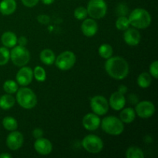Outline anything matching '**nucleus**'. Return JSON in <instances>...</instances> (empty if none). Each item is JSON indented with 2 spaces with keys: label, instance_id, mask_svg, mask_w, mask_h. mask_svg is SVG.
Masks as SVG:
<instances>
[{
  "label": "nucleus",
  "instance_id": "obj_16",
  "mask_svg": "<svg viewBox=\"0 0 158 158\" xmlns=\"http://www.w3.org/2000/svg\"><path fill=\"white\" fill-rule=\"evenodd\" d=\"M109 106L114 110L119 111L121 110L126 105V97L124 94H121L119 91L114 92L111 94L109 100Z\"/></svg>",
  "mask_w": 158,
  "mask_h": 158
},
{
  "label": "nucleus",
  "instance_id": "obj_28",
  "mask_svg": "<svg viewBox=\"0 0 158 158\" xmlns=\"http://www.w3.org/2000/svg\"><path fill=\"white\" fill-rule=\"evenodd\" d=\"M116 28L120 31H125L130 28V22L128 19V17L126 15H122V16H119L117 18V21L115 23Z\"/></svg>",
  "mask_w": 158,
  "mask_h": 158
},
{
  "label": "nucleus",
  "instance_id": "obj_36",
  "mask_svg": "<svg viewBox=\"0 0 158 158\" xmlns=\"http://www.w3.org/2000/svg\"><path fill=\"white\" fill-rule=\"evenodd\" d=\"M32 135L35 139H38V138H40V137H43V131L41 129V128H35V129L32 131Z\"/></svg>",
  "mask_w": 158,
  "mask_h": 158
},
{
  "label": "nucleus",
  "instance_id": "obj_34",
  "mask_svg": "<svg viewBox=\"0 0 158 158\" xmlns=\"http://www.w3.org/2000/svg\"><path fill=\"white\" fill-rule=\"evenodd\" d=\"M40 0H21L22 3L26 7L32 8L36 6Z\"/></svg>",
  "mask_w": 158,
  "mask_h": 158
},
{
  "label": "nucleus",
  "instance_id": "obj_29",
  "mask_svg": "<svg viewBox=\"0 0 158 158\" xmlns=\"http://www.w3.org/2000/svg\"><path fill=\"white\" fill-rule=\"evenodd\" d=\"M32 71H33V78H35L36 81L42 83L46 80V73L43 67L37 66Z\"/></svg>",
  "mask_w": 158,
  "mask_h": 158
},
{
  "label": "nucleus",
  "instance_id": "obj_20",
  "mask_svg": "<svg viewBox=\"0 0 158 158\" xmlns=\"http://www.w3.org/2000/svg\"><path fill=\"white\" fill-rule=\"evenodd\" d=\"M136 113L134 108L132 107H123L121 110L120 114V117L123 123H131L134 121L136 118Z\"/></svg>",
  "mask_w": 158,
  "mask_h": 158
},
{
  "label": "nucleus",
  "instance_id": "obj_11",
  "mask_svg": "<svg viewBox=\"0 0 158 158\" xmlns=\"http://www.w3.org/2000/svg\"><path fill=\"white\" fill-rule=\"evenodd\" d=\"M24 137L19 131H10V134L6 137V146L11 151H17L23 147Z\"/></svg>",
  "mask_w": 158,
  "mask_h": 158
},
{
  "label": "nucleus",
  "instance_id": "obj_7",
  "mask_svg": "<svg viewBox=\"0 0 158 158\" xmlns=\"http://www.w3.org/2000/svg\"><path fill=\"white\" fill-rule=\"evenodd\" d=\"M81 144L84 150H86L89 154H99L103 149V140L100 137L95 134L86 135L82 140Z\"/></svg>",
  "mask_w": 158,
  "mask_h": 158
},
{
  "label": "nucleus",
  "instance_id": "obj_39",
  "mask_svg": "<svg viewBox=\"0 0 158 158\" xmlns=\"http://www.w3.org/2000/svg\"><path fill=\"white\" fill-rule=\"evenodd\" d=\"M127 86H119V89H118V91L120 93H121V94H125L127 93Z\"/></svg>",
  "mask_w": 158,
  "mask_h": 158
},
{
  "label": "nucleus",
  "instance_id": "obj_27",
  "mask_svg": "<svg viewBox=\"0 0 158 158\" xmlns=\"http://www.w3.org/2000/svg\"><path fill=\"white\" fill-rule=\"evenodd\" d=\"M18 83L16 81L12 80H8L5 81L3 83V89L6 94H14L17 92L19 89Z\"/></svg>",
  "mask_w": 158,
  "mask_h": 158
},
{
  "label": "nucleus",
  "instance_id": "obj_13",
  "mask_svg": "<svg viewBox=\"0 0 158 158\" xmlns=\"http://www.w3.org/2000/svg\"><path fill=\"white\" fill-rule=\"evenodd\" d=\"M100 116L94 113H88L83 117L82 124L86 131H95L100 127Z\"/></svg>",
  "mask_w": 158,
  "mask_h": 158
},
{
  "label": "nucleus",
  "instance_id": "obj_30",
  "mask_svg": "<svg viewBox=\"0 0 158 158\" xmlns=\"http://www.w3.org/2000/svg\"><path fill=\"white\" fill-rule=\"evenodd\" d=\"M10 60V51L5 46L0 47V66L7 64Z\"/></svg>",
  "mask_w": 158,
  "mask_h": 158
},
{
  "label": "nucleus",
  "instance_id": "obj_24",
  "mask_svg": "<svg viewBox=\"0 0 158 158\" xmlns=\"http://www.w3.org/2000/svg\"><path fill=\"white\" fill-rule=\"evenodd\" d=\"M2 126L6 131H16L18 128V122L16 119L12 117H6L2 119Z\"/></svg>",
  "mask_w": 158,
  "mask_h": 158
},
{
  "label": "nucleus",
  "instance_id": "obj_19",
  "mask_svg": "<svg viewBox=\"0 0 158 158\" xmlns=\"http://www.w3.org/2000/svg\"><path fill=\"white\" fill-rule=\"evenodd\" d=\"M17 40H18L17 35H15V33H14L13 32H11V31L5 32L1 36V42L3 46L9 48H9L12 49V47L16 46Z\"/></svg>",
  "mask_w": 158,
  "mask_h": 158
},
{
  "label": "nucleus",
  "instance_id": "obj_4",
  "mask_svg": "<svg viewBox=\"0 0 158 158\" xmlns=\"http://www.w3.org/2000/svg\"><path fill=\"white\" fill-rule=\"evenodd\" d=\"M100 127L106 134L111 136H119L124 131L123 122L114 116L105 117L100 122Z\"/></svg>",
  "mask_w": 158,
  "mask_h": 158
},
{
  "label": "nucleus",
  "instance_id": "obj_6",
  "mask_svg": "<svg viewBox=\"0 0 158 158\" xmlns=\"http://www.w3.org/2000/svg\"><path fill=\"white\" fill-rule=\"evenodd\" d=\"M88 15L94 19H100L106 15L107 5L104 0H89L86 6Z\"/></svg>",
  "mask_w": 158,
  "mask_h": 158
},
{
  "label": "nucleus",
  "instance_id": "obj_9",
  "mask_svg": "<svg viewBox=\"0 0 158 158\" xmlns=\"http://www.w3.org/2000/svg\"><path fill=\"white\" fill-rule=\"evenodd\" d=\"M93 113L98 116L106 115L109 110V102L107 99L102 95H96L90 99L89 103Z\"/></svg>",
  "mask_w": 158,
  "mask_h": 158
},
{
  "label": "nucleus",
  "instance_id": "obj_5",
  "mask_svg": "<svg viewBox=\"0 0 158 158\" xmlns=\"http://www.w3.org/2000/svg\"><path fill=\"white\" fill-rule=\"evenodd\" d=\"M10 60L18 67L26 66L30 60V52L26 46L16 45L10 51Z\"/></svg>",
  "mask_w": 158,
  "mask_h": 158
},
{
  "label": "nucleus",
  "instance_id": "obj_10",
  "mask_svg": "<svg viewBox=\"0 0 158 158\" xmlns=\"http://www.w3.org/2000/svg\"><path fill=\"white\" fill-rule=\"evenodd\" d=\"M136 115L142 119H148L152 117L155 113V106L149 100H143L136 104Z\"/></svg>",
  "mask_w": 158,
  "mask_h": 158
},
{
  "label": "nucleus",
  "instance_id": "obj_12",
  "mask_svg": "<svg viewBox=\"0 0 158 158\" xmlns=\"http://www.w3.org/2000/svg\"><path fill=\"white\" fill-rule=\"evenodd\" d=\"M17 83L22 86H27L33 80V71L29 66H22L15 76Z\"/></svg>",
  "mask_w": 158,
  "mask_h": 158
},
{
  "label": "nucleus",
  "instance_id": "obj_37",
  "mask_svg": "<svg viewBox=\"0 0 158 158\" xmlns=\"http://www.w3.org/2000/svg\"><path fill=\"white\" fill-rule=\"evenodd\" d=\"M28 43V40L25 36H20L17 40V45L21 46H26Z\"/></svg>",
  "mask_w": 158,
  "mask_h": 158
},
{
  "label": "nucleus",
  "instance_id": "obj_31",
  "mask_svg": "<svg viewBox=\"0 0 158 158\" xmlns=\"http://www.w3.org/2000/svg\"><path fill=\"white\" fill-rule=\"evenodd\" d=\"M88 13L86 8L83 6H79L74 10V17L78 20H83L86 19Z\"/></svg>",
  "mask_w": 158,
  "mask_h": 158
},
{
  "label": "nucleus",
  "instance_id": "obj_18",
  "mask_svg": "<svg viewBox=\"0 0 158 158\" xmlns=\"http://www.w3.org/2000/svg\"><path fill=\"white\" fill-rule=\"evenodd\" d=\"M17 3L15 0H2L0 2V12L3 15H9L15 12Z\"/></svg>",
  "mask_w": 158,
  "mask_h": 158
},
{
  "label": "nucleus",
  "instance_id": "obj_1",
  "mask_svg": "<svg viewBox=\"0 0 158 158\" xmlns=\"http://www.w3.org/2000/svg\"><path fill=\"white\" fill-rule=\"evenodd\" d=\"M106 73L117 80H122L129 74L130 66L127 61L121 56H111L107 59L104 64Z\"/></svg>",
  "mask_w": 158,
  "mask_h": 158
},
{
  "label": "nucleus",
  "instance_id": "obj_35",
  "mask_svg": "<svg viewBox=\"0 0 158 158\" xmlns=\"http://www.w3.org/2000/svg\"><path fill=\"white\" fill-rule=\"evenodd\" d=\"M37 20L40 23H42V24H48L50 21V19L48 16L47 15H40L37 17Z\"/></svg>",
  "mask_w": 158,
  "mask_h": 158
},
{
  "label": "nucleus",
  "instance_id": "obj_2",
  "mask_svg": "<svg viewBox=\"0 0 158 158\" xmlns=\"http://www.w3.org/2000/svg\"><path fill=\"white\" fill-rule=\"evenodd\" d=\"M130 24L135 29H144L149 27L151 23V14L142 8H136L128 16Z\"/></svg>",
  "mask_w": 158,
  "mask_h": 158
},
{
  "label": "nucleus",
  "instance_id": "obj_38",
  "mask_svg": "<svg viewBox=\"0 0 158 158\" xmlns=\"http://www.w3.org/2000/svg\"><path fill=\"white\" fill-rule=\"evenodd\" d=\"M129 101L131 104H137L138 103V98L135 94H131L129 96Z\"/></svg>",
  "mask_w": 158,
  "mask_h": 158
},
{
  "label": "nucleus",
  "instance_id": "obj_26",
  "mask_svg": "<svg viewBox=\"0 0 158 158\" xmlns=\"http://www.w3.org/2000/svg\"><path fill=\"white\" fill-rule=\"evenodd\" d=\"M125 156L127 158H143L145 157L144 153L141 148L136 146L130 147L127 148Z\"/></svg>",
  "mask_w": 158,
  "mask_h": 158
},
{
  "label": "nucleus",
  "instance_id": "obj_15",
  "mask_svg": "<svg viewBox=\"0 0 158 158\" xmlns=\"http://www.w3.org/2000/svg\"><path fill=\"white\" fill-rule=\"evenodd\" d=\"M141 35L140 32L135 28H128L123 33V40L130 46H136L140 43Z\"/></svg>",
  "mask_w": 158,
  "mask_h": 158
},
{
  "label": "nucleus",
  "instance_id": "obj_40",
  "mask_svg": "<svg viewBox=\"0 0 158 158\" xmlns=\"http://www.w3.org/2000/svg\"><path fill=\"white\" fill-rule=\"evenodd\" d=\"M12 156L8 153H2L0 154V158H12Z\"/></svg>",
  "mask_w": 158,
  "mask_h": 158
},
{
  "label": "nucleus",
  "instance_id": "obj_41",
  "mask_svg": "<svg viewBox=\"0 0 158 158\" xmlns=\"http://www.w3.org/2000/svg\"><path fill=\"white\" fill-rule=\"evenodd\" d=\"M40 1H41L44 5H48V6H49V5L52 4L55 0H40Z\"/></svg>",
  "mask_w": 158,
  "mask_h": 158
},
{
  "label": "nucleus",
  "instance_id": "obj_8",
  "mask_svg": "<svg viewBox=\"0 0 158 158\" xmlns=\"http://www.w3.org/2000/svg\"><path fill=\"white\" fill-rule=\"evenodd\" d=\"M77 62V56L72 51H64L61 52L57 57L54 63L59 69L63 71L69 70L72 69Z\"/></svg>",
  "mask_w": 158,
  "mask_h": 158
},
{
  "label": "nucleus",
  "instance_id": "obj_32",
  "mask_svg": "<svg viewBox=\"0 0 158 158\" xmlns=\"http://www.w3.org/2000/svg\"><path fill=\"white\" fill-rule=\"evenodd\" d=\"M149 73L151 74V77L157 80L158 78V61L155 60L153 62L149 67Z\"/></svg>",
  "mask_w": 158,
  "mask_h": 158
},
{
  "label": "nucleus",
  "instance_id": "obj_17",
  "mask_svg": "<svg viewBox=\"0 0 158 158\" xmlns=\"http://www.w3.org/2000/svg\"><path fill=\"white\" fill-rule=\"evenodd\" d=\"M81 31L85 36L93 37L98 31V24L94 19H85L81 24Z\"/></svg>",
  "mask_w": 158,
  "mask_h": 158
},
{
  "label": "nucleus",
  "instance_id": "obj_33",
  "mask_svg": "<svg viewBox=\"0 0 158 158\" xmlns=\"http://www.w3.org/2000/svg\"><path fill=\"white\" fill-rule=\"evenodd\" d=\"M117 12L119 16L126 15L128 13V8L124 3H120L117 7Z\"/></svg>",
  "mask_w": 158,
  "mask_h": 158
},
{
  "label": "nucleus",
  "instance_id": "obj_23",
  "mask_svg": "<svg viewBox=\"0 0 158 158\" xmlns=\"http://www.w3.org/2000/svg\"><path fill=\"white\" fill-rule=\"evenodd\" d=\"M137 85L143 89L148 88L152 83V77L149 73L143 72L141 73L137 77Z\"/></svg>",
  "mask_w": 158,
  "mask_h": 158
},
{
  "label": "nucleus",
  "instance_id": "obj_14",
  "mask_svg": "<svg viewBox=\"0 0 158 158\" xmlns=\"http://www.w3.org/2000/svg\"><path fill=\"white\" fill-rule=\"evenodd\" d=\"M34 149L39 154L43 156L49 155L52 151V144L51 141L44 137L35 139L34 142Z\"/></svg>",
  "mask_w": 158,
  "mask_h": 158
},
{
  "label": "nucleus",
  "instance_id": "obj_3",
  "mask_svg": "<svg viewBox=\"0 0 158 158\" xmlns=\"http://www.w3.org/2000/svg\"><path fill=\"white\" fill-rule=\"evenodd\" d=\"M15 100L21 107L25 110H31L37 104V97L33 90L27 86H23L17 90Z\"/></svg>",
  "mask_w": 158,
  "mask_h": 158
},
{
  "label": "nucleus",
  "instance_id": "obj_25",
  "mask_svg": "<svg viewBox=\"0 0 158 158\" xmlns=\"http://www.w3.org/2000/svg\"><path fill=\"white\" fill-rule=\"evenodd\" d=\"M98 52L100 57H102L104 60H107V59L110 58L113 56L114 49H113V47L110 44L103 43V44L100 45V47H99Z\"/></svg>",
  "mask_w": 158,
  "mask_h": 158
},
{
  "label": "nucleus",
  "instance_id": "obj_22",
  "mask_svg": "<svg viewBox=\"0 0 158 158\" xmlns=\"http://www.w3.org/2000/svg\"><path fill=\"white\" fill-rule=\"evenodd\" d=\"M15 103V98L12 94H6L0 97V108L4 110H8L13 107Z\"/></svg>",
  "mask_w": 158,
  "mask_h": 158
},
{
  "label": "nucleus",
  "instance_id": "obj_21",
  "mask_svg": "<svg viewBox=\"0 0 158 158\" xmlns=\"http://www.w3.org/2000/svg\"><path fill=\"white\" fill-rule=\"evenodd\" d=\"M40 60L43 64L46 65V66H51L55 62V53H54V52L52 49H45L40 52Z\"/></svg>",
  "mask_w": 158,
  "mask_h": 158
}]
</instances>
